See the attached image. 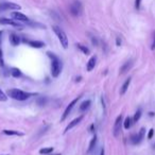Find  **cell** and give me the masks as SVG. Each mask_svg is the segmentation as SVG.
<instances>
[{"mask_svg":"<svg viewBox=\"0 0 155 155\" xmlns=\"http://www.w3.org/2000/svg\"><path fill=\"white\" fill-rule=\"evenodd\" d=\"M47 55L51 60V75L53 78H57L61 74V71H62V62L59 59V57L52 52L48 51Z\"/></svg>","mask_w":155,"mask_h":155,"instance_id":"1","label":"cell"},{"mask_svg":"<svg viewBox=\"0 0 155 155\" xmlns=\"http://www.w3.org/2000/svg\"><path fill=\"white\" fill-rule=\"evenodd\" d=\"M7 97L14 99V100H18V101H25L27 99H29L31 96H33V94H29V92H26L24 90H20V89H16V88H12V89H9L7 92Z\"/></svg>","mask_w":155,"mask_h":155,"instance_id":"2","label":"cell"},{"mask_svg":"<svg viewBox=\"0 0 155 155\" xmlns=\"http://www.w3.org/2000/svg\"><path fill=\"white\" fill-rule=\"evenodd\" d=\"M52 30L53 32L55 33V35L57 36V38L60 40L62 47H63L64 49H67L68 45H69V42H68V37L67 35H66V33L64 32L63 29H61L59 26H52Z\"/></svg>","mask_w":155,"mask_h":155,"instance_id":"3","label":"cell"},{"mask_svg":"<svg viewBox=\"0 0 155 155\" xmlns=\"http://www.w3.org/2000/svg\"><path fill=\"white\" fill-rule=\"evenodd\" d=\"M122 124H123V117L122 115H119L115 120L113 127V135L115 137H119L121 134V129H122Z\"/></svg>","mask_w":155,"mask_h":155,"instance_id":"4","label":"cell"},{"mask_svg":"<svg viewBox=\"0 0 155 155\" xmlns=\"http://www.w3.org/2000/svg\"><path fill=\"white\" fill-rule=\"evenodd\" d=\"M69 11H70V13L72 16H80L82 14V11H83V7H82V3L80 1H73L72 3L70 4V7H69Z\"/></svg>","mask_w":155,"mask_h":155,"instance_id":"5","label":"cell"},{"mask_svg":"<svg viewBox=\"0 0 155 155\" xmlns=\"http://www.w3.org/2000/svg\"><path fill=\"white\" fill-rule=\"evenodd\" d=\"M80 98L81 97H77V98H74L72 101H71L69 104L67 105V107L65 108V111H64V114H63V116H62V118H61V121H64V120L66 119L68 116H69V114L71 113V111H72V108H73L74 106H75V104L78 103V101L80 100Z\"/></svg>","mask_w":155,"mask_h":155,"instance_id":"6","label":"cell"},{"mask_svg":"<svg viewBox=\"0 0 155 155\" xmlns=\"http://www.w3.org/2000/svg\"><path fill=\"white\" fill-rule=\"evenodd\" d=\"M20 5L17 3H14V2H2V3H0V11L20 10Z\"/></svg>","mask_w":155,"mask_h":155,"instance_id":"7","label":"cell"},{"mask_svg":"<svg viewBox=\"0 0 155 155\" xmlns=\"http://www.w3.org/2000/svg\"><path fill=\"white\" fill-rule=\"evenodd\" d=\"M0 24L5 26H12L15 28H21L22 26L19 24V21L15 20V19H9V18H0Z\"/></svg>","mask_w":155,"mask_h":155,"instance_id":"8","label":"cell"},{"mask_svg":"<svg viewBox=\"0 0 155 155\" xmlns=\"http://www.w3.org/2000/svg\"><path fill=\"white\" fill-rule=\"evenodd\" d=\"M12 17L15 20L19 21V22H29L30 19L28 18V16H26L25 14H22L20 12H12Z\"/></svg>","mask_w":155,"mask_h":155,"instance_id":"9","label":"cell"},{"mask_svg":"<svg viewBox=\"0 0 155 155\" xmlns=\"http://www.w3.org/2000/svg\"><path fill=\"white\" fill-rule=\"evenodd\" d=\"M83 118H84V116L83 115H81V116L77 117V118H74L71 122H69V124H68L67 127H66V129H65V133H67L68 131H70L71 129H73L75 125H78V124L81 122L82 120H83Z\"/></svg>","mask_w":155,"mask_h":155,"instance_id":"10","label":"cell"},{"mask_svg":"<svg viewBox=\"0 0 155 155\" xmlns=\"http://www.w3.org/2000/svg\"><path fill=\"white\" fill-rule=\"evenodd\" d=\"M24 42H27L29 46H31L32 48H36V49H39V48L45 47V42H40V40H27V39H25Z\"/></svg>","mask_w":155,"mask_h":155,"instance_id":"11","label":"cell"},{"mask_svg":"<svg viewBox=\"0 0 155 155\" xmlns=\"http://www.w3.org/2000/svg\"><path fill=\"white\" fill-rule=\"evenodd\" d=\"M132 66H133V61L130 60V61H127L125 63H123V65L120 67V74H124L125 72H127V71L130 70L131 68H132Z\"/></svg>","mask_w":155,"mask_h":155,"instance_id":"12","label":"cell"},{"mask_svg":"<svg viewBox=\"0 0 155 155\" xmlns=\"http://www.w3.org/2000/svg\"><path fill=\"white\" fill-rule=\"evenodd\" d=\"M9 38H10V42L12 46L16 47L20 44V37H19L17 34H15V33H11Z\"/></svg>","mask_w":155,"mask_h":155,"instance_id":"13","label":"cell"},{"mask_svg":"<svg viewBox=\"0 0 155 155\" xmlns=\"http://www.w3.org/2000/svg\"><path fill=\"white\" fill-rule=\"evenodd\" d=\"M96 62H97V57H92L89 60H88L87 64H86V70L87 71H92L96 66Z\"/></svg>","mask_w":155,"mask_h":155,"instance_id":"14","label":"cell"},{"mask_svg":"<svg viewBox=\"0 0 155 155\" xmlns=\"http://www.w3.org/2000/svg\"><path fill=\"white\" fill-rule=\"evenodd\" d=\"M90 105H92V101H90V100H85V101H83V102L80 104L79 109H80V112H86V111L90 107Z\"/></svg>","mask_w":155,"mask_h":155,"instance_id":"15","label":"cell"},{"mask_svg":"<svg viewBox=\"0 0 155 155\" xmlns=\"http://www.w3.org/2000/svg\"><path fill=\"white\" fill-rule=\"evenodd\" d=\"M131 81H132V79H131V78H129V79L125 80V82L123 83V85H122L121 88H120V95L123 96L124 94L127 92V90L129 89V86H130V84H131Z\"/></svg>","mask_w":155,"mask_h":155,"instance_id":"16","label":"cell"},{"mask_svg":"<svg viewBox=\"0 0 155 155\" xmlns=\"http://www.w3.org/2000/svg\"><path fill=\"white\" fill-rule=\"evenodd\" d=\"M2 133H3L4 135H7V136H22V135H24V133L18 132V131H15V130H3Z\"/></svg>","mask_w":155,"mask_h":155,"instance_id":"17","label":"cell"},{"mask_svg":"<svg viewBox=\"0 0 155 155\" xmlns=\"http://www.w3.org/2000/svg\"><path fill=\"white\" fill-rule=\"evenodd\" d=\"M97 140H98V138H97V135H95L94 137L92 138V140L89 142V146H88V150H87V153H90V152L96 148V145H97Z\"/></svg>","mask_w":155,"mask_h":155,"instance_id":"18","label":"cell"},{"mask_svg":"<svg viewBox=\"0 0 155 155\" xmlns=\"http://www.w3.org/2000/svg\"><path fill=\"white\" fill-rule=\"evenodd\" d=\"M133 124V119L131 117H127L125 119L123 120V127L125 130H129Z\"/></svg>","mask_w":155,"mask_h":155,"instance_id":"19","label":"cell"},{"mask_svg":"<svg viewBox=\"0 0 155 155\" xmlns=\"http://www.w3.org/2000/svg\"><path fill=\"white\" fill-rule=\"evenodd\" d=\"M54 148L53 147H47V148H42L39 150V154L42 155H50V153H52Z\"/></svg>","mask_w":155,"mask_h":155,"instance_id":"20","label":"cell"},{"mask_svg":"<svg viewBox=\"0 0 155 155\" xmlns=\"http://www.w3.org/2000/svg\"><path fill=\"white\" fill-rule=\"evenodd\" d=\"M145 133H146L145 127H141L140 131H139V133L137 134V145H139L141 141H142V139L145 138Z\"/></svg>","mask_w":155,"mask_h":155,"instance_id":"21","label":"cell"},{"mask_svg":"<svg viewBox=\"0 0 155 155\" xmlns=\"http://www.w3.org/2000/svg\"><path fill=\"white\" fill-rule=\"evenodd\" d=\"M11 74L13 78H20L21 77V71L16 67H13L11 69Z\"/></svg>","mask_w":155,"mask_h":155,"instance_id":"22","label":"cell"},{"mask_svg":"<svg viewBox=\"0 0 155 155\" xmlns=\"http://www.w3.org/2000/svg\"><path fill=\"white\" fill-rule=\"evenodd\" d=\"M77 47H78V48H79L80 50H81V51H82L83 53H84V54H86V55H88V54L90 53V51H89V49H88L87 47L84 46V45H82V44H78Z\"/></svg>","mask_w":155,"mask_h":155,"instance_id":"23","label":"cell"},{"mask_svg":"<svg viewBox=\"0 0 155 155\" xmlns=\"http://www.w3.org/2000/svg\"><path fill=\"white\" fill-rule=\"evenodd\" d=\"M46 103H47L46 97H39V98L37 99V104H38V105H40V106L46 105Z\"/></svg>","mask_w":155,"mask_h":155,"instance_id":"24","label":"cell"},{"mask_svg":"<svg viewBox=\"0 0 155 155\" xmlns=\"http://www.w3.org/2000/svg\"><path fill=\"white\" fill-rule=\"evenodd\" d=\"M140 117H141V111L140 109H138L137 112L135 113L134 117H133V122H137L138 120L140 119Z\"/></svg>","mask_w":155,"mask_h":155,"instance_id":"25","label":"cell"},{"mask_svg":"<svg viewBox=\"0 0 155 155\" xmlns=\"http://www.w3.org/2000/svg\"><path fill=\"white\" fill-rule=\"evenodd\" d=\"M7 100V95L4 94L1 89H0V102H5Z\"/></svg>","mask_w":155,"mask_h":155,"instance_id":"26","label":"cell"},{"mask_svg":"<svg viewBox=\"0 0 155 155\" xmlns=\"http://www.w3.org/2000/svg\"><path fill=\"white\" fill-rule=\"evenodd\" d=\"M4 65V62H3V55H2V50L0 48V66L1 67H3Z\"/></svg>","mask_w":155,"mask_h":155,"instance_id":"27","label":"cell"},{"mask_svg":"<svg viewBox=\"0 0 155 155\" xmlns=\"http://www.w3.org/2000/svg\"><path fill=\"white\" fill-rule=\"evenodd\" d=\"M153 135H154V129H150L148 133V139H152Z\"/></svg>","mask_w":155,"mask_h":155,"instance_id":"28","label":"cell"},{"mask_svg":"<svg viewBox=\"0 0 155 155\" xmlns=\"http://www.w3.org/2000/svg\"><path fill=\"white\" fill-rule=\"evenodd\" d=\"M140 3H141V0H135V7L137 10L140 9Z\"/></svg>","mask_w":155,"mask_h":155,"instance_id":"29","label":"cell"},{"mask_svg":"<svg viewBox=\"0 0 155 155\" xmlns=\"http://www.w3.org/2000/svg\"><path fill=\"white\" fill-rule=\"evenodd\" d=\"M151 49H152V50H154V49H155V32H154V36H153V42H152Z\"/></svg>","mask_w":155,"mask_h":155,"instance_id":"30","label":"cell"},{"mask_svg":"<svg viewBox=\"0 0 155 155\" xmlns=\"http://www.w3.org/2000/svg\"><path fill=\"white\" fill-rule=\"evenodd\" d=\"M116 45L118 47L120 46V45H121V39L119 38V37H117V39H116Z\"/></svg>","mask_w":155,"mask_h":155,"instance_id":"31","label":"cell"},{"mask_svg":"<svg viewBox=\"0 0 155 155\" xmlns=\"http://www.w3.org/2000/svg\"><path fill=\"white\" fill-rule=\"evenodd\" d=\"M99 155H105V150H104V148H102L100 150V154Z\"/></svg>","mask_w":155,"mask_h":155,"instance_id":"32","label":"cell"},{"mask_svg":"<svg viewBox=\"0 0 155 155\" xmlns=\"http://www.w3.org/2000/svg\"><path fill=\"white\" fill-rule=\"evenodd\" d=\"M149 116H150V117L155 116V113H153V112H150V113H149Z\"/></svg>","mask_w":155,"mask_h":155,"instance_id":"33","label":"cell"},{"mask_svg":"<svg viewBox=\"0 0 155 155\" xmlns=\"http://www.w3.org/2000/svg\"><path fill=\"white\" fill-rule=\"evenodd\" d=\"M1 35H2V31H0V37H1Z\"/></svg>","mask_w":155,"mask_h":155,"instance_id":"34","label":"cell"},{"mask_svg":"<svg viewBox=\"0 0 155 155\" xmlns=\"http://www.w3.org/2000/svg\"><path fill=\"white\" fill-rule=\"evenodd\" d=\"M53 155H61V154H53Z\"/></svg>","mask_w":155,"mask_h":155,"instance_id":"35","label":"cell"},{"mask_svg":"<svg viewBox=\"0 0 155 155\" xmlns=\"http://www.w3.org/2000/svg\"><path fill=\"white\" fill-rule=\"evenodd\" d=\"M154 148H155V145H154Z\"/></svg>","mask_w":155,"mask_h":155,"instance_id":"36","label":"cell"},{"mask_svg":"<svg viewBox=\"0 0 155 155\" xmlns=\"http://www.w3.org/2000/svg\"><path fill=\"white\" fill-rule=\"evenodd\" d=\"M4 155H7V154H4Z\"/></svg>","mask_w":155,"mask_h":155,"instance_id":"37","label":"cell"}]
</instances>
